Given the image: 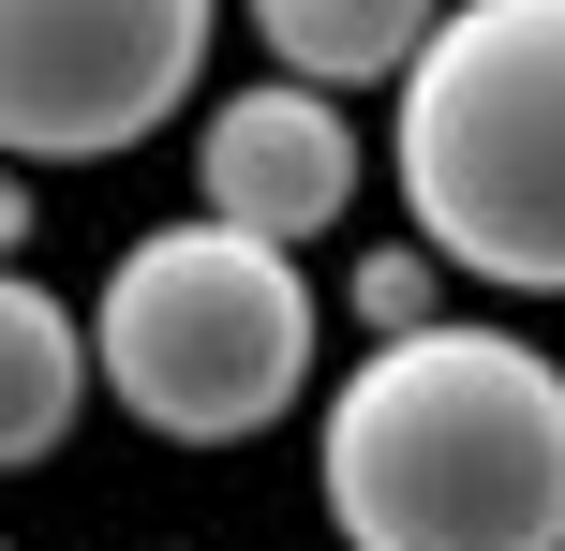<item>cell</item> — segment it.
<instances>
[{
    "label": "cell",
    "instance_id": "6da1fadb",
    "mask_svg": "<svg viewBox=\"0 0 565 551\" xmlns=\"http://www.w3.org/2000/svg\"><path fill=\"white\" fill-rule=\"evenodd\" d=\"M312 492L342 551H565V358L491 314L372 343L328 388Z\"/></svg>",
    "mask_w": 565,
    "mask_h": 551
},
{
    "label": "cell",
    "instance_id": "7a4b0ae2",
    "mask_svg": "<svg viewBox=\"0 0 565 551\" xmlns=\"http://www.w3.org/2000/svg\"><path fill=\"white\" fill-rule=\"evenodd\" d=\"M387 179L417 254L491 298H565V0H447L387 89Z\"/></svg>",
    "mask_w": 565,
    "mask_h": 551
},
{
    "label": "cell",
    "instance_id": "3957f363",
    "mask_svg": "<svg viewBox=\"0 0 565 551\" xmlns=\"http://www.w3.org/2000/svg\"><path fill=\"white\" fill-rule=\"evenodd\" d=\"M89 388L135 433H164V447L282 433L298 388H312V284H298V254L209 224V209L119 239L105 298H89Z\"/></svg>",
    "mask_w": 565,
    "mask_h": 551
},
{
    "label": "cell",
    "instance_id": "277c9868",
    "mask_svg": "<svg viewBox=\"0 0 565 551\" xmlns=\"http://www.w3.org/2000/svg\"><path fill=\"white\" fill-rule=\"evenodd\" d=\"M224 0H0V165H119L209 75Z\"/></svg>",
    "mask_w": 565,
    "mask_h": 551
},
{
    "label": "cell",
    "instance_id": "5b68a950",
    "mask_svg": "<svg viewBox=\"0 0 565 551\" xmlns=\"http://www.w3.org/2000/svg\"><path fill=\"white\" fill-rule=\"evenodd\" d=\"M358 179H372L358 119H342L328 89H298V75H238L224 105L194 119V209L238 224V239H268V254H312V239L358 209Z\"/></svg>",
    "mask_w": 565,
    "mask_h": 551
},
{
    "label": "cell",
    "instance_id": "8992f818",
    "mask_svg": "<svg viewBox=\"0 0 565 551\" xmlns=\"http://www.w3.org/2000/svg\"><path fill=\"white\" fill-rule=\"evenodd\" d=\"M238 15H254V45L298 89L342 105V89H402L417 75V45L447 30V0H238Z\"/></svg>",
    "mask_w": 565,
    "mask_h": 551
},
{
    "label": "cell",
    "instance_id": "52a82bcc",
    "mask_svg": "<svg viewBox=\"0 0 565 551\" xmlns=\"http://www.w3.org/2000/svg\"><path fill=\"white\" fill-rule=\"evenodd\" d=\"M89 403V314L45 298L30 268H0V477H30Z\"/></svg>",
    "mask_w": 565,
    "mask_h": 551
},
{
    "label": "cell",
    "instance_id": "ba28073f",
    "mask_svg": "<svg viewBox=\"0 0 565 551\" xmlns=\"http://www.w3.org/2000/svg\"><path fill=\"white\" fill-rule=\"evenodd\" d=\"M342 314H358L372 343H417V328H447V268H431L417 239H387V254H358V284H342Z\"/></svg>",
    "mask_w": 565,
    "mask_h": 551
},
{
    "label": "cell",
    "instance_id": "9c48e42d",
    "mask_svg": "<svg viewBox=\"0 0 565 551\" xmlns=\"http://www.w3.org/2000/svg\"><path fill=\"white\" fill-rule=\"evenodd\" d=\"M0 268H30V179L0 165Z\"/></svg>",
    "mask_w": 565,
    "mask_h": 551
},
{
    "label": "cell",
    "instance_id": "30bf717a",
    "mask_svg": "<svg viewBox=\"0 0 565 551\" xmlns=\"http://www.w3.org/2000/svg\"><path fill=\"white\" fill-rule=\"evenodd\" d=\"M0 551H15V537H0Z\"/></svg>",
    "mask_w": 565,
    "mask_h": 551
}]
</instances>
